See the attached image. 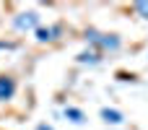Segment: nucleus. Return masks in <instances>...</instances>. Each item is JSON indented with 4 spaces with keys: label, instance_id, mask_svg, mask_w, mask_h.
I'll return each instance as SVG.
<instances>
[{
    "label": "nucleus",
    "instance_id": "nucleus-6",
    "mask_svg": "<svg viewBox=\"0 0 148 130\" xmlns=\"http://www.w3.org/2000/svg\"><path fill=\"white\" fill-rule=\"evenodd\" d=\"M78 63H81V65H99V63H101V52H96V50H86V52L78 55Z\"/></svg>",
    "mask_w": 148,
    "mask_h": 130
},
{
    "label": "nucleus",
    "instance_id": "nucleus-9",
    "mask_svg": "<svg viewBox=\"0 0 148 130\" xmlns=\"http://www.w3.org/2000/svg\"><path fill=\"white\" fill-rule=\"evenodd\" d=\"M18 44L16 42H0V50H16Z\"/></svg>",
    "mask_w": 148,
    "mask_h": 130
},
{
    "label": "nucleus",
    "instance_id": "nucleus-7",
    "mask_svg": "<svg viewBox=\"0 0 148 130\" xmlns=\"http://www.w3.org/2000/svg\"><path fill=\"white\" fill-rule=\"evenodd\" d=\"M65 120H70L73 125H83L86 122V115H83V109H78V107H65Z\"/></svg>",
    "mask_w": 148,
    "mask_h": 130
},
{
    "label": "nucleus",
    "instance_id": "nucleus-4",
    "mask_svg": "<svg viewBox=\"0 0 148 130\" xmlns=\"http://www.w3.org/2000/svg\"><path fill=\"white\" fill-rule=\"evenodd\" d=\"M16 78L13 76H0V102H10L16 96Z\"/></svg>",
    "mask_w": 148,
    "mask_h": 130
},
{
    "label": "nucleus",
    "instance_id": "nucleus-2",
    "mask_svg": "<svg viewBox=\"0 0 148 130\" xmlns=\"http://www.w3.org/2000/svg\"><path fill=\"white\" fill-rule=\"evenodd\" d=\"M13 29L16 31H36L39 29V13L36 10H21L13 16Z\"/></svg>",
    "mask_w": 148,
    "mask_h": 130
},
{
    "label": "nucleus",
    "instance_id": "nucleus-3",
    "mask_svg": "<svg viewBox=\"0 0 148 130\" xmlns=\"http://www.w3.org/2000/svg\"><path fill=\"white\" fill-rule=\"evenodd\" d=\"M34 34H36V42H55V39L62 34V26H60V23H52V26H39Z\"/></svg>",
    "mask_w": 148,
    "mask_h": 130
},
{
    "label": "nucleus",
    "instance_id": "nucleus-10",
    "mask_svg": "<svg viewBox=\"0 0 148 130\" xmlns=\"http://www.w3.org/2000/svg\"><path fill=\"white\" fill-rule=\"evenodd\" d=\"M34 130H55V128H52L49 122H39V125H36V128H34Z\"/></svg>",
    "mask_w": 148,
    "mask_h": 130
},
{
    "label": "nucleus",
    "instance_id": "nucleus-1",
    "mask_svg": "<svg viewBox=\"0 0 148 130\" xmlns=\"http://www.w3.org/2000/svg\"><path fill=\"white\" fill-rule=\"evenodd\" d=\"M86 42L96 52H114L122 44L117 34H104V31H96V29H86Z\"/></svg>",
    "mask_w": 148,
    "mask_h": 130
},
{
    "label": "nucleus",
    "instance_id": "nucleus-8",
    "mask_svg": "<svg viewBox=\"0 0 148 130\" xmlns=\"http://www.w3.org/2000/svg\"><path fill=\"white\" fill-rule=\"evenodd\" d=\"M133 10H135L140 18H148V3H143V0H140V3H133Z\"/></svg>",
    "mask_w": 148,
    "mask_h": 130
},
{
    "label": "nucleus",
    "instance_id": "nucleus-5",
    "mask_svg": "<svg viewBox=\"0 0 148 130\" xmlns=\"http://www.w3.org/2000/svg\"><path fill=\"white\" fill-rule=\"evenodd\" d=\"M99 117H101L107 125H122V122H125V115H122L120 109H114V107H101Z\"/></svg>",
    "mask_w": 148,
    "mask_h": 130
}]
</instances>
